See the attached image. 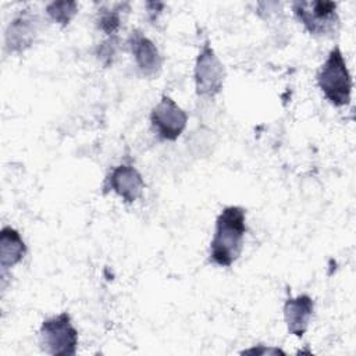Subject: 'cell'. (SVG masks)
Segmentation results:
<instances>
[{
  "mask_svg": "<svg viewBox=\"0 0 356 356\" xmlns=\"http://www.w3.org/2000/svg\"><path fill=\"white\" fill-rule=\"evenodd\" d=\"M246 232V211L241 206H227L216 220V229L210 242V261L220 267H229L241 256Z\"/></svg>",
  "mask_w": 356,
  "mask_h": 356,
  "instance_id": "cell-1",
  "label": "cell"
},
{
  "mask_svg": "<svg viewBox=\"0 0 356 356\" xmlns=\"http://www.w3.org/2000/svg\"><path fill=\"white\" fill-rule=\"evenodd\" d=\"M317 83L325 99L337 106H348L352 93V76L346 60L338 46H335L317 74Z\"/></svg>",
  "mask_w": 356,
  "mask_h": 356,
  "instance_id": "cell-2",
  "label": "cell"
},
{
  "mask_svg": "<svg viewBox=\"0 0 356 356\" xmlns=\"http://www.w3.org/2000/svg\"><path fill=\"white\" fill-rule=\"evenodd\" d=\"M296 19L317 36H332L339 29L337 3L324 0H299L292 3Z\"/></svg>",
  "mask_w": 356,
  "mask_h": 356,
  "instance_id": "cell-3",
  "label": "cell"
},
{
  "mask_svg": "<svg viewBox=\"0 0 356 356\" xmlns=\"http://www.w3.org/2000/svg\"><path fill=\"white\" fill-rule=\"evenodd\" d=\"M40 346L44 353L51 356H74L78 346V331L72 325L71 317L63 312L42 323Z\"/></svg>",
  "mask_w": 356,
  "mask_h": 356,
  "instance_id": "cell-4",
  "label": "cell"
},
{
  "mask_svg": "<svg viewBox=\"0 0 356 356\" xmlns=\"http://www.w3.org/2000/svg\"><path fill=\"white\" fill-rule=\"evenodd\" d=\"M225 70L209 40L200 47L195 63L196 93L202 97H214L224 86Z\"/></svg>",
  "mask_w": 356,
  "mask_h": 356,
  "instance_id": "cell-5",
  "label": "cell"
},
{
  "mask_svg": "<svg viewBox=\"0 0 356 356\" xmlns=\"http://www.w3.org/2000/svg\"><path fill=\"white\" fill-rule=\"evenodd\" d=\"M150 122L161 139L175 140L184 132L188 115L170 96H163L150 113Z\"/></svg>",
  "mask_w": 356,
  "mask_h": 356,
  "instance_id": "cell-6",
  "label": "cell"
},
{
  "mask_svg": "<svg viewBox=\"0 0 356 356\" xmlns=\"http://www.w3.org/2000/svg\"><path fill=\"white\" fill-rule=\"evenodd\" d=\"M143 189L145 181L140 172L128 164L114 167L104 182V191H113L127 203L138 200L142 196Z\"/></svg>",
  "mask_w": 356,
  "mask_h": 356,
  "instance_id": "cell-7",
  "label": "cell"
},
{
  "mask_svg": "<svg viewBox=\"0 0 356 356\" xmlns=\"http://www.w3.org/2000/svg\"><path fill=\"white\" fill-rule=\"evenodd\" d=\"M39 28L38 15L24 10L19 15H17L7 28L6 32V47L8 51H24L28 49Z\"/></svg>",
  "mask_w": 356,
  "mask_h": 356,
  "instance_id": "cell-8",
  "label": "cell"
},
{
  "mask_svg": "<svg viewBox=\"0 0 356 356\" xmlns=\"http://www.w3.org/2000/svg\"><path fill=\"white\" fill-rule=\"evenodd\" d=\"M128 46L135 57L139 71L145 76H154L161 68V56L156 44L140 31H132L128 38Z\"/></svg>",
  "mask_w": 356,
  "mask_h": 356,
  "instance_id": "cell-9",
  "label": "cell"
},
{
  "mask_svg": "<svg viewBox=\"0 0 356 356\" xmlns=\"http://www.w3.org/2000/svg\"><path fill=\"white\" fill-rule=\"evenodd\" d=\"M314 309L313 299L303 293L296 298H288L284 305V320L288 328V332L300 338L310 323Z\"/></svg>",
  "mask_w": 356,
  "mask_h": 356,
  "instance_id": "cell-10",
  "label": "cell"
},
{
  "mask_svg": "<svg viewBox=\"0 0 356 356\" xmlns=\"http://www.w3.org/2000/svg\"><path fill=\"white\" fill-rule=\"evenodd\" d=\"M26 253V245L19 232L11 227H3L0 232V267L1 274L19 263Z\"/></svg>",
  "mask_w": 356,
  "mask_h": 356,
  "instance_id": "cell-11",
  "label": "cell"
},
{
  "mask_svg": "<svg viewBox=\"0 0 356 356\" xmlns=\"http://www.w3.org/2000/svg\"><path fill=\"white\" fill-rule=\"evenodd\" d=\"M76 11H78L76 1H53L46 7L47 15L61 26L68 25L70 21L75 17Z\"/></svg>",
  "mask_w": 356,
  "mask_h": 356,
  "instance_id": "cell-12",
  "label": "cell"
},
{
  "mask_svg": "<svg viewBox=\"0 0 356 356\" xmlns=\"http://www.w3.org/2000/svg\"><path fill=\"white\" fill-rule=\"evenodd\" d=\"M121 24V14H120V6L117 7H102L97 14V26L107 33L108 36H115V32L118 31Z\"/></svg>",
  "mask_w": 356,
  "mask_h": 356,
  "instance_id": "cell-13",
  "label": "cell"
},
{
  "mask_svg": "<svg viewBox=\"0 0 356 356\" xmlns=\"http://www.w3.org/2000/svg\"><path fill=\"white\" fill-rule=\"evenodd\" d=\"M118 44V38L117 36H110L106 42H103L99 49H97V56L104 64H110L113 61V57L115 56L117 46Z\"/></svg>",
  "mask_w": 356,
  "mask_h": 356,
  "instance_id": "cell-14",
  "label": "cell"
},
{
  "mask_svg": "<svg viewBox=\"0 0 356 356\" xmlns=\"http://www.w3.org/2000/svg\"><path fill=\"white\" fill-rule=\"evenodd\" d=\"M242 353H256V355H268V353H282L284 355V352L282 350H280V349H275V348H252V349H248V350H245V352H242Z\"/></svg>",
  "mask_w": 356,
  "mask_h": 356,
  "instance_id": "cell-15",
  "label": "cell"
}]
</instances>
